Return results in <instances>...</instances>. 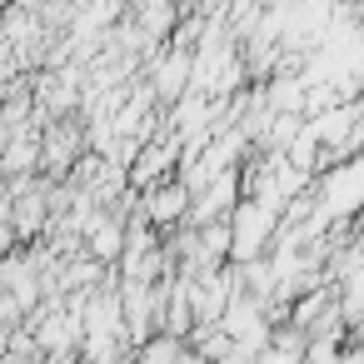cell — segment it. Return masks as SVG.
Segmentation results:
<instances>
[{
	"label": "cell",
	"mask_w": 364,
	"mask_h": 364,
	"mask_svg": "<svg viewBox=\"0 0 364 364\" xmlns=\"http://www.w3.org/2000/svg\"><path fill=\"white\" fill-rule=\"evenodd\" d=\"M185 354H190V339L185 334H170V329H160L155 339H145L130 359L135 364H185Z\"/></svg>",
	"instance_id": "cell-4"
},
{
	"label": "cell",
	"mask_w": 364,
	"mask_h": 364,
	"mask_svg": "<svg viewBox=\"0 0 364 364\" xmlns=\"http://www.w3.org/2000/svg\"><path fill=\"white\" fill-rule=\"evenodd\" d=\"M324 210L334 220H359L364 215V155H349V160H334L319 180H314Z\"/></svg>",
	"instance_id": "cell-2"
},
{
	"label": "cell",
	"mask_w": 364,
	"mask_h": 364,
	"mask_svg": "<svg viewBox=\"0 0 364 364\" xmlns=\"http://www.w3.org/2000/svg\"><path fill=\"white\" fill-rule=\"evenodd\" d=\"M190 205H195V190L180 180V175H170V180H160L155 190H145L140 195V215L155 225V230H180L185 220H190Z\"/></svg>",
	"instance_id": "cell-3"
},
{
	"label": "cell",
	"mask_w": 364,
	"mask_h": 364,
	"mask_svg": "<svg viewBox=\"0 0 364 364\" xmlns=\"http://www.w3.org/2000/svg\"><path fill=\"white\" fill-rule=\"evenodd\" d=\"M230 230H235L230 259H235V264H250V259H259V255L274 250V240H279V230H284V210L264 205L259 195H245V200L230 210Z\"/></svg>",
	"instance_id": "cell-1"
}]
</instances>
